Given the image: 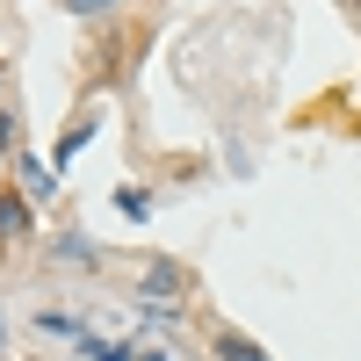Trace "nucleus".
I'll list each match as a JSON object with an SVG mask.
<instances>
[{"label": "nucleus", "instance_id": "obj_1", "mask_svg": "<svg viewBox=\"0 0 361 361\" xmlns=\"http://www.w3.org/2000/svg\"><path fill=\"white\" fill-rule=\"evenodd\" d=\"M29 209L37 202H29L22 188H0V246H15V238L29 231Z\"/></svg>", "mask_w": 361, "mask_h": 361}, {"label": "nucleus", "instance_id": "obj_2", "mask_svg": "<svg viewBox=\"0 0 361 361\" xmlns=\"http://www.w3.org/2000/svg\"><path fill=\"white\" fill-rule=\"evenodd\" d=\"M209 354H217V361H275V354H267L260 340H246V333H231V325H224V333H209Z\"/></svg>", "mask_w": 361, "mask_h": 361}, {"label": "nucleus", "instance_id": "obj_3", "mask_svg": "<svg viewBox=\"0 0 361 361\" xmlns=\"http://www.w3.org/2000/svg\"><path fill=\"white\" fill-rule=\"evenodd\" d=\"M15 180H22V195H29V202H51V166H37L29 152H15Z\"/></svg>", "mask_w": 361, "mask_h": 361}, {"label": "nucleus", "instance_id": "obj_4", "mask_svg": "<svg viewBox=\"0 0 361 361\" xmlns=\"http://www.w3.org/2000/svg\"><path fill=\"white\" fill-rule=\"evenodd\" d=\"M80 354H87V361H130L116 340H94V333H80Z\"/></svg>", "mask_w": 361, "mask_h": 361}, {"label": "nucleus", "instance_id": "obj_5", "mask_svg": "<svg viewBox=\"0 0 361 361\" xmlns=\"http://www.w3.org/2000/svg\"><path fill=\"white\" fill-rule=\"evenodd\" d=\"M15 159V109H0V166Z\"/></svg>", "mask_w": 361, "mask_h": 361}, {"label": "nucleus", "instance_id": "obj_6", "mask_svg": "<svg viewBox=\"0 0 361 361\" xmlns=\"http://www.w3.org/2000/svg\"><path fill=\"white\" fill-rule=\"evenodd\" d=\"M173 282H180V275H173V267H166V260H159V267H152V275H145V296H152V289H159V296H166V289H173Z\"/></svg>", "mask_w": 361, "mask_h": 361}, {"label": "nucleus", "instance_id": "obj_7", "mask_svg": "<svg viewBox=\"0 0 361 361\" xmlns=\"http://www.w3.org/2000/svg\"><path fill=\"white\" fill-rule=\"evenodd\" d=\"M73 15H116V0H66Z\"/></svg>", "mask_w": 361, "mask_h": 361}, {"label": "nucleus", "instance_id": "obj_8", "mask_svg": "<svg viewBox=\"0 0 361 361\" xmlns=\"http://www.w3.org/2000/svg\"><path fill=\"white\" fill-rule=\"evenodd\" d=\"M347 15H354V22H361V0H347Z\"/></svg>", "mask_w": 361, "mask_h": 361}, {"label": "nucleus", "instance_id": "obj_9", "mask_svg": "<svg viewBox=\"0 0 361 361\" xmlns=\"http://www.w3.org/2000/svg\"><path fill=\"white\" fill-rule=\"evenodd\" d=\"M0 340H8V318H0Z\"/></svg>", "mask_w": 361, "mask_h": 361}, {"label": "nucleus", "instance_id": "obj_10", "mask_svg": "<svg viewBox=\"0 0 361 361\" xmlns=\"http://www.w3.org/2000/svg\"><path fill=\"white\" fill-rule=\"evenodd\" d=\"M0 87H8V66H0Z\"/></svg>", "mask_w": 361, "mask_h": 361}]
</instances>
